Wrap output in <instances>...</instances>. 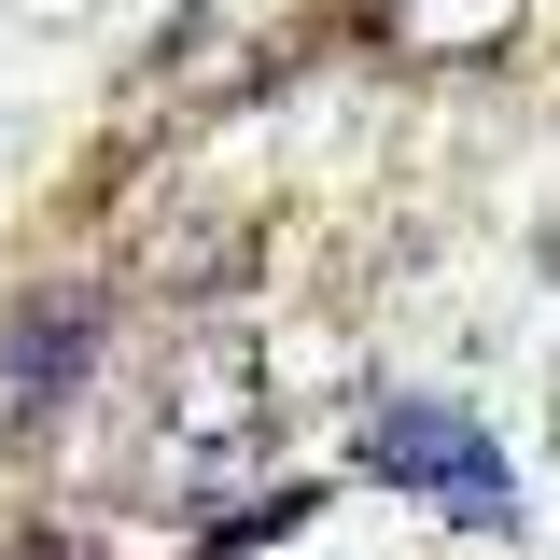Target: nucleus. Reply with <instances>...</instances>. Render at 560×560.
<instances>
[{
	"mask_svg": "<svg viewBox=\"0 0 560 560\" xmlns=\"http://www.w3.org/2000/svg\"><path fill=\"white\" fill-rule=\"evenodd\" d=\"M364 463L407 477V490H434L448 518H518V504H504V448H490L463 407H378L364 420Z\"/></svg>",
	"mask_w": 560,
	"mask_h": 560,
	"instance_id": "obj_1",
	"label": "nucleus"
},
{
	"mask_svg": "<svg viewBox=\"0 0 560 560\" xmlns=\"http://www.w3.org/2000/svg\"><path fill=\"white\" fill-rule=\"evenodd\" d=\"M84 337H98V308H84V294H43V308L14 323V364H0V393H14V420H43V407H57V378L84 364Z\"/></svg>",
	"mask_w": 560,
	"mask_h": 560,
	"instance_id": "obj_2",
	"label": "nucleus"
}]
</instances>
